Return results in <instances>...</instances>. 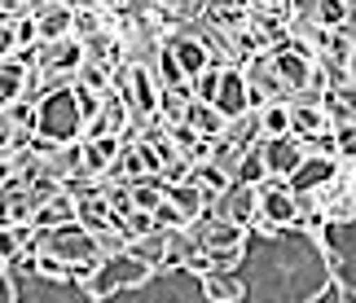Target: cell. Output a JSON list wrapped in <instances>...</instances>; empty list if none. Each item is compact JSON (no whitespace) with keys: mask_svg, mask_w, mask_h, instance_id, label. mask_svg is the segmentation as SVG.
<instances>
[{"mask_svg":"<svg viewBox=\"0 0 356 303\" xmlns=\"http://www.w3.org/2000/svg\"><path fill=\"white\" fill-rule=\"evenodd\" d=\"M35 141L44 145H62V141H79L84 132V110H79L75 88H49L35 97Z\"/></svg>","mask_w":356,"mask_h":303,"instance_id":"cell-1","label":"cell"},{"mask_svg":"<svg viewBox=\"0 0 356 303\" xmlns=\"http://www.w3.org/2000/svg\"><path fill=\"white\" fill-rule=\"evenodd\" d=\"M299 206H304L299 189L286 176H268L259 185V215H255L251 233H259V238H282V233L299 229Z\"/></svg>","mask_w":356,"mask_h":303,"instance_id":"cell-2","label":"cell"},{"mask_svg":"<svg viewBox=\"0 0 356 303\" xmlns=\"http://www.w3.org/2000/svg\"><path fill=\"white\" fill-rule=\"evenodd\" d=\"M211 211H216V215H225V220H234V224H242V229H251V224H255V215H259V185L229 181L220 194H216Z\"/></svg>","mask_w":356,"mask_h":303,"instance_id":"cell-3","label":"cell"},{"mask_svg":"<svg viewBox=\"0 0 356 303\" xmlns=\"http://www.w3.org/2000/svg\"><path fill=\"white\" fill-rule=\"evenodd\" d=\"M304 141L299 136H291V132H282V136H264L259 141V158H264V167H268V176H286L291 181V172L304 163Z\"/></svg>","mask_w":356,"mask_h":303,"instance_id":"cell-4","label":"cell"},{"mask_svg":"<svg viewBox=\"0 0 356 303\" xmlns=\"http://www.w3.org/2000/svg\"><path fill=\"white\" fill-rule=\"evenodd\" d=\"M211 106L220 110V115H242L246 106H251V88H246V75L238 62L220 66V79H216V92H211Z\"/></svg>","mask_w":356,"mask_h":303,"instance_id":"cell-5","label":"cell"},{"mask_svg":"<svg viewBox=\"0 0 356 303\" xmlns=\"http://www.w3.org/2000/svg\"><path fill=\"white\" fill-rule=\"evenodd\" d=\"M75 211H79V198H75L66 185H58V189H49V194H44V198H40V202L31 206V224H35V229L71 224V220H75Z\"/></svg>","mask_w":356,"mask_h":303,"instance_id":"cell-6","label":"cell"},{"mask_svg":"<svg viewBox=\"0 0 356 303\" xmlns=\"http://www.w3.org/2000/svg\"><path fill=\"white\" fill-rule=\"evenodd\" d=\"M242 295H246V286L234 277V272H220V268L202 272V299H211V303H229V299H242Z\"/></svg>","mask_w":356,"mask_h":303,"instance_id":"cell-7","label":"cell"},{"mask_svg":"<svg viewBox=\"0 0 356 303\" xmlns=\"http://www.w3.org/2000/svg\"><path fill=\"white\" fill-rule=\"evenodd\" d=\"M255 110H259V128H264V136L291 132V97H273V101L255 106Z\"/></svg>","mask_w":356,"mask_h":303,"instance_id":"cell-8","label":"cell"},{"mask_svg":"<svg viewBox=\"0 0 356 303\" xmlns=\"http://www.w3.org/2000/svg\"><path fill=\"white\" fill-rule=\"evenodd\" d=\"M185 123H189L198 136H207V141L225 132V115H220L211 101H194V106H189V115H185Z\"/></svg>","mask_w":356,"mask_h":303,"instance_id":"cell-9","label":"cell"},{"mask_svg":"<svg viewBox=\"0 0 356 303\" xmlns=\"http://www.w3.org/2000/svg\"><path fill=\"white\" fill-rule=\"evenodd\" d=\"M330 154L339 163H348V167H356V119H339L334 132H330Z\"/></svg>","mask_w":356,"mask_h":303,"instance_id":"cell-10","label":"cell"}]
</instances>
